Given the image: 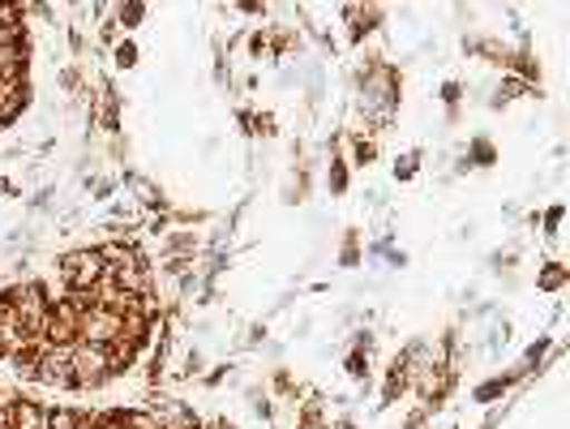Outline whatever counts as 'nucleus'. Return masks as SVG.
<instances>
[{"label":"nucleus","instance_id":"14","mask_svg":"<svg viewBox=\"0 0 570 429\" xmlns=\"http://www.w3.org/2000/svg\"><path fill=\"white\" fill-rule=\"evenodd\" d=\"M562 284V266H549V275H544V287H558Z\"/></svg>","mask_w":570,"mask_h":429},{"label":"nucleus","instance_id":"7","mask_svg":"<svg viewBox=\"0 0 570 429\" xmlns=\"http://www.w3.org/2000/svg\"><path fill=\"white\" fill-rule=\"evenodd\" d=\"M27 343L30 340L22 335V326H18V314H13V296H0V361L18 357Z\"/></svg>","mask_w":570,"mask_h":429},{"label":"nucleus","instance_id":"15","mask_svg":"<svg viewBox=\"0 0 570 429\" xmlns=\"http://www.w3.org/2000/svg\"><path fill=\"white\" fill-rule=\"evenodd\" d=\"M0 408H4V403H0Z\"/></svg>","mask_w":570,"mask_h":429},{"label":"nucleus","instance_id":"10","mask_svg":"<svg viewBox=\"0 0 570 429\" xmlns=\"http://www.w3.org/2000/svg\"><path fill=\"white\" fill-rule=\"evenodd\" d=\"M39 352H43V340L27 343L18 357H9V365H13V378H18V382H35V373H39Z\"/></svg>","mask_w":570,"mask_h":429},{"label":"nucleus","instance_id":"6","mask_svg":"<svg viewBox=\"0 0 570 429\" xmlns=\"http://www.w3.org/2000/svg\"><path fill=\"white\" fill-rule=\"evenodd\" d=\"M0 429H48V408L18 396L0 408Z\"/></svg>","mask_w":570,"mask_h":429},{"label":"nucleus","instance_id":"5","mask_svg":"<svg viewBox=\"0 0 570 429\" xmlns=\"http://www.w3.org/2000/svg\"><path fill=\"white\" fill-rule=\"evenodd\" d=\"M35 382H43V387H57V391H73V373H69V348H52V343H43Z\"/></svg>","mask_w":570,"mask_h":429},{"label":"nucleus","instance_id":"12","mask_svg":"<svg viewBox=\"0 0 570 429\" xmlns=\"http://www.w3.org/2000/svg\"><path fill=\"white\" fill-rule=\"evenodd\" d=\"M120 421H125V429H164L150 408H129V412H120Z\"/></svg>","mask_w":570,"mask_h":429},{"label":"nucleus","instance_id":"1","mask_svg":"<svg viewBox=\"0 0 570 429\" xmlns=\"http://www.w3.org/2000/svg\"><path fill=\"white\" fill-rule=\"evenodd\" d=\"M69 373H73V391H95L116 373L112 348L99 343H73L69 348Z\"/></svg>","mask_w":570,"mask_h":429},{"label":"nucleus","instance_id":"9","mask_svg":"<svg viewBox=\"0 0 570 429\" xmlns=\"http://www.w3.org/2000/svg\"><path fill=\"white\" fill-rule=\"evenodd\" d=\"M30 90L27 82H9L0 86V125H9V120H18L22 116V108H27Z\"/></svg>","mask_w":570,"mask_h":429},{"label":"nucleus","instance_id":"11","mask_svg":"<svg viewBox=\"0 0 570 429\" xmlns=\"http://www.w3.org/2000/svg\"><path fill=\"white\" fill-rule=\"evenodd\" d=\"M150 412L159 417L164 429H198V417H194L185 403H159V408H150Z\"/></svg>","mask_w":570,"mask_h":429},{"label":"nucleus","instance_id":"4","mask_svg":"<svg viewBox=\"0 0 570 429\" xmlns=\"http://www.w3.org/2000/svg\"><path fill=\"white\" fill-rule=\"evenodd\" d=\"M120 340V314L112 310H86L82 322H78V343H99V348H108V343Z\"/></svg>","mask_w":570,"mask_h":429},{"label":"nucleus","instance_id":"8","mask_svg":"<svg viewBox=\"0 0 570 429\" xmlns=\"http://www.w3.org/2000/svg\"><path fill=\"white\" fill-rule=\"evenodd\" d=\"M9 82H27V43L0 48V86Z\"/></svg>","mask_w":570,"mask_h":429},{"label":"nucleus","instance_id":"3","mask_svg":"<svg viewBox=\"0 0 570 429\" xmlns=\"http://www.w3.org/2000/svg\"><path fill=\"white\" fill-rule=\"evenodd\" d=\"M13 296V314H18V326H22V335L30 343L43 340V331H48V318H52V301H48V292L43 284H22L9 292Z\"/></svg>","mask_w":570,"mask_h":429},{"label":"nucleus","instance_id":"2","mask_svg":"<svg viewBox=\"0 0 570 429\" xmlns=\"http://www.w3.org/2000/svg\"><path fill=\"white\" fill-rule=\"evenodd\" d=\"M57 275L65 292H95L99 280L108 275V266H104L99 250H69V254H60Z\"/></svg>","mask_w":570,"mask_h":429},{"label":"nucleus","instance_id":"13","mask_svg":"<svg viewBox=\"0 0 570 429\" xmlns=\"http://www.w3.org/2000/svg\"><path fill=\"white\" fill-rule=\"evenodd\" d=\"M48 429H78V408H48Z\"/></svg>","mask_w":570,"mask_h":429}]
</instances>
